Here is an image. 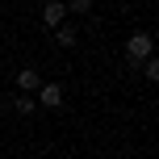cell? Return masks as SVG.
<instances>
[{"label": "cell", "instance_id": "1", "mask_svg": "<svg viewBox=\"0 0 159 159\" xmlns=\"http://www.w3.org/2000/svg\"><path fill=\"white\" fill-rule=\"evenodd\" d=\"M151 50H155L151 34H130V42H126V59H130V63H143V59H151Z\"/></svg>", "mask_w": 159, "mask_h": 159}, {"label": "cell", "instance_id": "2", "mask_svg": "<svg viewBox=\"0 0 159 159\" xmlns=\"http://www.w3.org/2000/svg\"><path fill=\"white\" fill-rule=\"evenodd\" d=\"M42 21H46L50 30H59V25L67 21V4H63V0H46V8H42Z\"/></svg>", "mask_w": 159, "mask_h": 159}, {"label": "cell", "instance_id": "3", "mask_svg": "<svg viewBox=\"0 0 159 159\" xmlns=\"http://www.w3.org/2000/svg\"><path fill=\"white\" fill-rule=\"evenodd\" d=\"M38 101L46 105V109H59V105H63V84H42L38 88Z\"/></svg>", "mask_w": 159, "mask_h": 159}, {"label": "cell", "instance_id": "4", "mask_svg": "<svg viewBox=\"0 0 159 159\" xmlns=\"http://www.w3.org/2000/svg\"><path fill=\"white\" fill-rule=\"evenodd\" d=\"M17 88H21V92H38V88H42V75L34 71V67H25V71H17Z\"/></svg>", "mask_w": 159, "mask_h": 159}, {"label": "cell", "instance_id": "5", "mask_svg": "<svg viewBox=\"0 0 159 159\" xmlns=\"http://www.w3.org/2000/svg\"><path fill=\"white\" fill-rule=\"evenodd\" d=\"M55 38H59V46H75V38H80V34H75V25H59V30H55Z\"/></svg>", "mask_w": 159, "mask_h": 159}, {"label": "cell", "instance_id": "6", "mask_svg": "<svg viewBox=\"0 0 159 159\" xmlns=\"http://www.w3.org/2000/svg\"><path fill=\"white\" fill-rule=\"evenodd\" d=\"M13 109H17V113H34V96H30V92H21V96L13 101Z\"/></svg>", "mask_w": 159, "mask_h": 159}, {"label": "cell", "instance_id": "7", "mask_svg": "<svg viewBox=\"0 0 159 159\" xmlns=\"http://www.w3.org/2000/svg\"><path fill=\"white\" fill-rule=\"evenodd\" d=\"M143 71L147 80H159V59H143Z\"/></svg>", "mask_w": 159, "mask_h": 159}, {"label": "cell", "instance_id": "8", "mask_svg": "<svg viewBox=\"0 0 159 159\" xmlns=\"http://www.w3.org/2000/svg\"><path fill=\"white\" fill-rule=\"evenodd\" d=\"M67 8L71 13H92V0H67Z\"/></svg>", "mask_w": 159, "mask_h": 159}]
</instances>
